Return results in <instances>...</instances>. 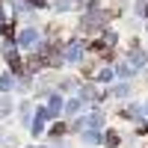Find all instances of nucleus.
Returning a JSON list of instances; mask_svg holds the SVG:
<instances>
[{
  "label": "nucleus",
  "mask_w": 148,
  "mask_h": 148,
  "mask_svg": "<svg viewBox=\"0 0 148 148\" xmlns=\"http://www.w3.org/2000/svg\"><path fill=\"white\" fill-rule=\"evenodd\" d=\"M80 47H83L80 42H71V45H68V59H77V56H80Z\"/></svg>",
  "instance_id": "obj_3"
},
{
  "label": "nucleus",
  "mask_w": 148,
  "mask_h": 148,
  "mask_svg": "<svg viewBox=\"0 0 148 148\" xmlns=\"http://www.w3.org/2000/svg\"><path fill=\"white\" fill-rule=\"evenodd\" d=\"M30 3H36V6H42V3H45V0H30Z\"/></svg>",
  "instance_id": "obj_6"
},
{
  "label": "nucleus",
  "mask_w": 148,
  "mask_h": 148,
  "mask_svg": "<svg viewBox=\"0 0 148 148\" xmlns=\"http://www.w3.org/2000/svg\"><path fill=\"white\" fill-rule=\"evenodd\" d=\"M145 12H148V3H145Z\"/></svg>",
  "instance_id": "obj_7"
},
{
  "label": "nucleus",
  "mask_w": 148,
  "mask_h": 148,
  "mask_svg": "<svg viewBox=\"0 0 148 148\" xmlns=\"http://www.w3.org/2000/svg\"><path fill=\"white\" fill-rule=\"evenodd\" d=\"M33 42H36V33H24L21 36V45H33Z\"/></svg>",
  "instance_id": "obj_5"
},
{
  "label": "nucleus",
  "mask_w": 148,
  "mask_h": 148,
  "mask_svg": "<svg viewBox=\"0 0 148 148\" xmlns=\"http://www.w3.org/2000/svg\"><path fill=\"white\" fill-rule=\"evenodd\" d=\"M80 125H83V127H101V125H104V119H101V113H92V116H86Z\"/></svg>",
  "instance_id": "obj_1"
},
{
  "label": "nucleus",
  "mask_w": 148,
  "mask_h": 148,
  "mask_svg": "<svg viewBox=\"0 0 148 148\" xmlns=\"http://www.w3.org/2000/svg\"><path fill=\"white\" fill-rule=\"evenodd\" d=\"M98 80H104V83H107V80H113V71H110V68H104V71H98Z\"/></svg>",
  "instance_id": "obj_4"
},
{
  "label": "nucleus",
  "mask_w": 148,
  "mask_h": 148,
  "mask_svg": "<svg viewBox=\"0 0 148 148\" xmlns=\"http://www.w3.org/2000/svg\"><path fill=\"white\" fill-rule=\"evenodd\" d=\"M127 65H130V68H142V65H145V53H142V51H133Z\"/></svg>",
  "instance_id": "obj_2"
}]
</instances>
